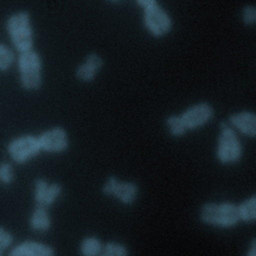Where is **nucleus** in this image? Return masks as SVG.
<instances>
[{"instance_id": "nucleus-20", "label": "nucleus", "mask_w": 256, "mask_h": 256, "mask_svg": "<svg viewBox=\"0 0 256 256\" xmlns=\"http://www.w3.org/2000/svg\"><path fill=\"white\" fill-rule=\"evenodd\" d=\"M241 22L246 27H254L256 24V8L254 4H245L240 10Z\"/></svg>"}, {"instance_id": "nucleus-17", "label": "nucleus", "mask_w": 256, "mask_h": 256, "mask_svg": "<svg viewBox=\"0 0 256 256\" xmlns=\"http://www.w3.org/2000/svg\"><path fill=\"white\" fill-rule=\"evenodd\" d=\"M102 244L96 237L85 238L80 246L81 254L84 256H96L102 255Z\"/></svg>"}, {"instance_id": "nucleus-15", "label": "nucleus", "mask_w": 256, "mask_h": 256, "mask_svg": "<svg viewBox=\"0 0 256 256\" xmlns=\"http://www.w3.org/2000/svg\"><path fill=\"white\" fill-rule=\"evenodd\" d=\"M240 222L253 224L256 220V196L253 195L237 205Z\"/></svg>"}, {"instance_id": "nucleus-24", "label": "nucleus", "mask_w": 256, "mask_h": 256, "mask_svg": "<svg viewBox=\"0 0 256 256\" xmlns=\"http://www.w3.org/2000/svg\"><path fill=\"white\" fill-rule=\"evenodd\" d=\"M246 255L247 256H255L256 255V240L255 239H252L250 247H249Z\"/></svg>"}, {"instance_id": "nucleus-18", "label": "nucleus", "mask_w": 256, "mask_h": 256, "mask_svg": "<svg viewBox=\"0 0 256 256\" xmlns=\"http://www.w3.org/2000/svg\"><path fill=\"white\" fill-rule=\"evenodd\" d=\"M102 255L104 256H128L130 250L121 243L118 242H109L102 245Z\"/></svg>"}, {"instance_id": "nucleus-5", "label": "nucleus", "mask_w": 256, "mask_h": 256, "mask_svg": "<svg viewBox=\"0 0 256 256\" xmlns=\"http://www.w3.org/2000/svg\"><path fill=\"white\" fill-rule=\"evenodd\" d=\"M18 66L23 88L28 92L38 90L42 85V60L39 54L33 50L20 52Z\"/></svg>"}, {"instance_id": "nucleus-6", "label": "nucleus", "mask_w": 256, "mask_h": 256, "mask_svg": "<svg viewBox=\"0 0 256 256\" xmlns=\"http://www.w3.org/2000/svg\"><path fill=\"white\" fill-rule=\"evenodd\" d=\"M102 194L106 197H114L121 204L134 205L140 196V186L134 182L120 180L116 176H110L102 186Z\"/></svg>"}, {"instance_id": "nucleus-10", "label": "nucleus", "mask_w": 256, "mask_h": 256, "mask_svg": "<svg viewBox=\"0 0 256 256\" xmlns=\"http://www.w3.org/2000/svg\"><path fill=\"white\" fill-rule=\"evenodd\" d=\"M62 188L58 184H50L46 180L39 178L35 182V202L37 206L48 208L60 196Z\"/></svg>"}, {"instance_id": "nucleus-2", "label": "nucleus", "mask_w": 256, "mask_h": 256, "mask_svg": "<svg viewBox=\"0 0 256 256\" xmlns=\"http://www.w3.org/2000/svg\"><path fill=\"white\" fill-rule=\"evenodd\" d=\"M243 154V146L237 132L226 121L222 122L216 151L218 163L222 165L238 164L242 160Z\"/></svg>"}, {"instance_id": "nucleus-12", "label": "nucleus", "mask_w": 256, "mask_h": 256, "mask_svg": "<svg viewBox=\"0 0 256 256\" xmlns=\"http://www.w3.org/2000/svg\"><path fill=\"white\" fill-rule=\"evenodd\" d=\"M104 62L100 54L96 52L90 54L85 58L84 62L76 68L75 76L81 82H92L104 68Z\"/></svg>"}, {"instance_id": "nucleus-19", "label": "nucleus", "mask_w": 256, "mask_h": 256, "mask_svg": "<svg viewBox=\"0 0 256 256\" xmlns=\"http://www.w3.org/2000/svg\"><path fill=\"white\" fill-rule=\"evenodd\" d=\"M14 50L6 44H0V71H6L14 62Z\"/></svg>"}, {"instance_id": "nucleus-11", "label": "nucleus", "mask_w": 256, "mask_h": 256, "mask_svg": "<svg viewBox=\"0 0 256 256\" xmlns=\"http://www.w3.org/2000/svg\"><path fill=\"white\" fill-rule=\"evenodd\" d=\"M234 130L249 138H256V115L252 111L243 110L232 113L226 121Z\"/></svg>"}, {"instance_id": "nucleus-8", "label": "nucleus", "mask_w": 256, "mask_h": 256, "mask_svg": "<svg viewBox=\"0 0 256 256\" xmlns=\"http://www.w3.org/2000/svg\"><path fill=\"white\" fill-rule=\"evenodd\" d=\"M8 151L14 161L24 163L37 156L41 151V148L38 138L26 136L12 142L8 148Z\"/></svg>"}, {"instance_id": "nucleus-21", "label": "nucleus", "mask_w": 256, "mask_h": 256, "mask_svg": "<svg viewBox=\"0 0 256 256\" xmlns=\"http://www.w3.org/2000/svg\"><path fill=\"white\" fill-rule=\"evenodd\" d=\"M14 180V169L10 164H4L0 166V180L6 184H10Z\"/></svg>"}, {"instance_id": "nucleus-14", "label": "nucleus", "mask_w": 256, "mask_h": 256, "mask_svg": "<svg viewBox=\"0 0 256 256\" xmlns=\"http://www.w3.org/2000/svg\"><path fill=\"white\" fill-rule=\"evenodd\" d=\"M50 224L52 220L48 213V208L37 206L30 220V226L32 230L39 232H44L50 228Z\"/></svg>"}, {"instance_id": "nucleus-23", "label": "nucleus", "mask_w": 256, "mask_h": 256, "mask_svg": "<svg viewBox=\"0 0 256 256\" xmlns=\"http://www.w3.org/2000/svg\"><path fill=\"white\" fill-rule=\"evenodd\" d=\"M134 2L138 8L144 10L148 6H150L158 2V0H134Z\"/></svg>"}, {"instance_id": "nucleus-3", "label": "nucleus", "mask_w": 256, "mask_h": 256, "mask_svg": "<svg viewBox=\"0 0 256 256\" xmlns=\"http://www.w3.org/2000/svg\"><path fill=\"white\" fill-rule=\"evenodd\" d=\"M6 30L18 52H25L33 50L34 29L31 16L27 12L12 14L6 22Z\"/></svg>"}, {"instance_id": "nucleus-22", "label": "nucleus", "mask_w": 256, "mask_h": 256, "mask_svg": "<svg viewBox=\"0 0 256 256\" xmlns=\"http://www.w3.org/2000/svg\"><path fill=\"white\" fill-rule=\"evenodd\" d=\"M12 243V236L6 232L4 228H0V250H4Z\"/></svg>"}, {"instance_id": "nucleus-7", "label": "nucleus", "mask_w": 256, "mask_h": 256, "mask_svg": "<svg viewBox=\"0 0 256 256\" xmlns=\"http://www.w3.org/2000/svg\"><path fill=\"white\" fill-rule=\"evenodd\" d=\"M216 110L208 102H199L190 106L180 116L188 130V132H195L201 130L209 124L214 118Z\"/></svg>"}, {"instance_id": "nucleus-16", "label": "nucleus", "mask_w": 256, "mask_h": 256, "mask_svg": "<svg viewBox=\"0 0 256 256\" xmlns=\"http://www.w3.org/2000/svg\"><path fill=\"white\" fill-rule=\"evenodd\" d=\"M165 126L169 136L174 138H182L188 132L180 115H169L165 119Z\"/></svg>"}, {"instance_id": "nucleus-4", "label": "nucleus", "mask_w": 256, "mask_h": 256, "mask_svg": "<svg viewBox=\"0 0 256 256\" xmlns=\"http://www.w3.org/2000/svg\"><path fill=\"white\" fill-rule=\"evenodd\" d=\"M142 10V26L146 32L156 39L168 36L174 30V18L167 10L156 2Z\"/></svg>"}, {"instance_id": "nucleus-9", "label": "nucleus", "mask_w": 256, "mask_h": 256, "mask_svg": "<svg viewBox=\"0 0 256 256\" xmlns=\"http://www.w3.org/2000/svg\"><path fill=\"white\" fill-rule=\"evenodd\" d=\"M42 151L48 153H62L69 146L67 132L62 127H54L42 134L38 138Z\"/></svg>"}, {"instance_id": "nucleus-1", "label": "nucleus", "mask_w": 256, "mask_h": 256, "mask_svg": "<svg viewBox=\"0 0 256 256\" xmlns=\"http://www.w3.org/2000/svg\"><path fill=\"white\" fill-rule=\"evenodd\" d=\"M199 218L202 224L208 226L222 230L234 228L241 222L237 204L230 201L203 204L200 208Z\"/></svg>"}, {"instance_id": "nucleus-25", "label": "nucleus", "mask_w": 256, "mask_h": 256, "mask_svg": "<svg viewBox=\"0 0 256 256\" xmlns=\"http://www.w3.org/2000/svg\"><path fill=\"white\" fill-rule=\"evenodd\" d=\"M109 2L112 4H119V2H123V0H109Z\"/></svg>"}, {"instance_id": "nucleus-26", "label": "nucleus", "mask_w": 256, "mask_h": 256, "mask_svg": "<svg viewBox=\"0 0 256 256\" xmlns=\"http://www.w3.org/2000/svg\"><path fill=\"white\" fill-rule=\"evenodd\" d=\"M2 250H0V254H2Z\"/></svg>"}, {"instance_id": "nucleus-13", "label": "nucleus", "mask_w": 256, "mask_h": 256, "mask_svg": "<svg viewBox=\"0 0 256 256\" xmlns=\"http://www.w3.org/2000/svg\"><path fill=\"white\" fill-rule=\"evenodd\" d=\"M14 256H52L54 250L48 245L38 242H25L18 245L12 252Z\"/></svg>"}]
</instances>
